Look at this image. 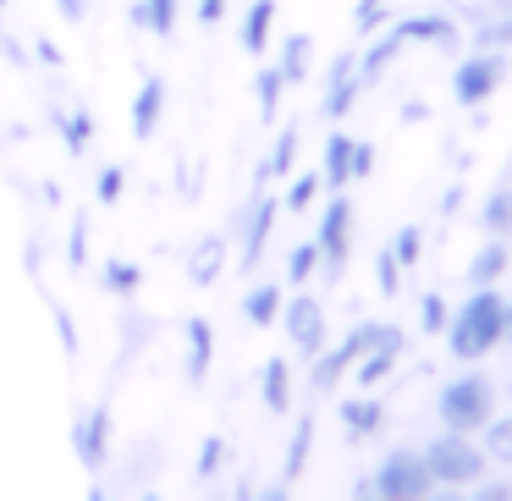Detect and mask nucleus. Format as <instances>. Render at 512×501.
Returning a JSON list of instances; mask_svg holds the SVG:
<instances>
[{
  "mask_svg": "<svg viewBox=\"0 0 512 501\" xmlns=\"http://www.w3.org/2000/svg\"><path fill=\"white\" fill-rule=\"evenodd\" d=\"M441 336H446V347H452V358H463V364L490 358L501 347V292L496 287H474L452 309V320H446Z\"/></svg>",
  "mask_w": 512,
  "mask_h": 501,
  "instance_id": "f257e3e1",
  "label": "nucleus"
},
{
  "mask_svg": "<svg viewBox=\"0 0 512 501\" xmlns=\"http://www.w3.org/2000/svg\"><path fill=\"white\" fill-rule=\"evenodd\" d=\"M490 413H496V380L479 375V369H468V375L446 380V386L435 391V419H441V430L479 435Z\"/></svg>",
  "mask_w": 512,
  "mask_h": 501,
  "instance_id": "f03ea898",
  "label": "nucleus"
},
{
  "mask_svg": "<svg viewBox=\"0 0 512 501\" xmlns=\"http://www.w3.org/2000/svg\"><path fill=\"white\" fill-rule=\"evenodd\" d=\"M419 457H424V468H430V479H435V485H446V490L474 485V479L490 468L485 446H479L474 435H463V430H441Z\"/></svg>",
  "mask_w": 512,
  "mask_h": 501,
  "instance_id": "7ed1b4c3",
  "label": "nucleus"
},
{
  "mask_svg": "<svg viewBox=\"0 0 512 501\" xmlns=\"http://www.w3.org/2000/svg\"><path fill=\"white\" fill-rule=\"evenodd\" d=\"M276 215H281V199L270 193V182H254V193L232 210L237 265L243 270H259V259H265V248H270V232H276Z\"/></svg>",
  "mask_w": 512,
  "mask_h": 501,
  "instance_id": "20e7f679",
  "label": "nucleus"
},
{
  "mask_svg": "<svg viewBox=\"0 0 512 501\" xmlns=\"http://www.w3.org/2000/svg\"><path fill=\"white\" fill-rule=\"evenodd\" d=\"M369 485H375L380 501H419V496L435 490V479H430V468H424V457L413 452V446H391V452L375 463Z\"/></svg>",
  "mask_w": 512,
  "mask_h": 501,
  "instance_id": "39448f33",
  "label": "nucleus"
},
{
  "mask_svg": "<svg viewBox=\"0 0 512 501\" xmlns=\"http://www.w3.org/2000/svg\"><path fill=\"white\" fill-rule=\"evenodd\" d=\"M276 325L287 331V347L298 358H314L325 342H331V314H325V303L314 298V292H303V287H298V298H281Z\"/></svg>",
  "mask_w": 512,
  "mask_h": 501,
  "instance_id": "423d86ee",
  "label": "nucleus"
},
{
  "mask_svg": "<svg viewBox=\"0 0 512 501\" xmlns=\"http://www.w3.org/2000/svg\"><path fill=\"white\" fill-rule=\"evenodd\" d=\"M111 441H116V419H111V397L89 402V408L72 419V452H78L83 474L100 479L105 463H111Z\"/></svg>",
  "mask_w": 512,
  "mask_h": 501,
  "instance_id": "0eeeda50",
  "label": "nucleus"
},
{
  "mask_svg": "<svg viewBox=\"0 0 512 501\" xmlns=\"http://www.w3.org/2000/svg\"><path fill=\"white\" fill-rule=\"evenodd\" d=\"M314 248H320V276L336 281L347 270V254H353V199H347V188L331 193V204L320 215V232H314Z\"/></svg>",
  "mask_w": 512,
  "mask_h": 501,
  "instance_id": "6e6552de",
  "label": "nucleus"
},
{
  "mask_svg": "<svg viewBox=\"0 0 512 501\" xmlns=\"http://www.w3.org/2000/svg\"><path fill=\"white\" fill-rule=\"evenodd\" d=\"M501 83H507V50H474V56L457 61V72H452V94H457L463 111H479Z\"/></svg>",
  "mask_w": 512,
  "mask_h": 501,
  "instance_id": "1a4fd4ad",
  "label": "nucleus"
},
{
  "mask_svg": "<svg viewBox=\"0 0 512 501\" xmlns=\"http://www.w3.org/2000/svg\"><path fill=\"white\" fill-rule=\"evenodd\" d=\"M402 347H408V336H402L397 325H380V336H375V342H369L364 353L353 358V380H358V391L386 386L391 369H397V358H402Z\"/></svg>",
  "mask_w": 512,
  "mask_h": 501,
  "instance_id": "9d476101",
  "label": "nucleus"
},
{
  "mask_svg": "<svg viewBox=\"0 0 512 501\" xmlns=\"http://www.w3.org/2000/svg\"><path fill=\"white\" fill-rule=\"evenodd\" d=\"M160 116H166V78L160 72H144L133 89V111H127V127H133L138 144H149V138L160 133Z\"/></svg>",
  "mask_w": 512,
  "mask_h": 501,
  "instance_id": "9b49d317",
  "label": "nucleus"
},
{
  "mask_svg": "<svg viewBox=\"0 0 512 501\" xmlns=\"http://www.w3.org/2000/svg\"><path fill=\"white\" fill-rule=\"evenodd\" d=\"M397 39L402 45H435V50H457L463 45V28H457V17L446 12H413L397 23Z\"/></svg>",
  "mask_w": 512,
  "mask_h": 501,
  "instance_id": "f8f14e48",
  "label": "nucleus"
},
{
  "mask_svg": "<svg viewBox=\"0 0 512 501\" xmlns=\"http://www.w3.org/2000/svg\"><path fill=\"white\" fill-rule=\"evenodd\" d=\"M226 259H232V243H226L221 232H204V237H193L188 259H182V276H188L193 287H215L221 270H226Z\"/></svg>",
  "mask_w": 512,
  "mask_h": 501,
  "instance_id": "ddd939ff",
  "label": "nucleus"
},
{
  "mask_svg": "<svg viewBox=\"0 0 512 501\" xmlns=\"http://www.w3.org/2000/svg\"><path fill=\"white\" fill-rule=\"evenodd\" d=\"M210 364H215V325L204 320V314H193V320L182 325V369H188L193 386H204V380H210Z\"/></svg>",
  "mask_w": 512,
  "mask_h": 501,
  "instance_id": "4468645a",
  "label": "nucleus"
},
{
  "mask_svg": "<svg viewBox=\"0 0 512 501\" xmlns=\"http://www.w3.org/2000/svg\"><path fill=\"white\" fill-rule=\"evenodd\" d=\"M50 122H56L61 149H67L72 160H83L94 149V116H89V105H61V111H50Z\"/></svg>",
  "mask_w": 512,
  "mask_h": 501,
  "instance_id": "2eb2a0df",
  "label": "nucleus"
},
{
  "mask_svg": "<svg viewBox=\"0 0 512 501\" xmlns=\"http://www.w3.org/2000/svg\"><path fill=\"white\" fill-rule=\"evenodd\" d=\"M336 419H342L347 441H369V435H380V424H386V408H380L369 391H358V397H347L342 408H336Z\"/></svg>",
  "mask_w": 512,
  "mask_h": 501,
  "instance_id": "dca6fc26",
  "label": "nucleus"
},
{
  "mask_svg": "<svg viewBox=\"0 0 512 501\" xmlns=\"http://www.w3.org/2000/svg\"><path fill=\"white\" fill-rule=\"evenodd\" d=\"M270 34H276V0H248L243 23H237V45H243L248 56H265Z\"/></svg>",
  "mask_w": 512,
  "mask_h": 501,
  "instance_id": "f3484780",
  "label": "nucleus"
},
{
  "mask_svg": "<svg viewBox=\"0 0 512 501\" xmlns=\"http://www.w3.org/2000/svg\"><path fill=\"white\" fill-rule=\"evenodd\" d=\"M259 402L265 413H292V364L281 353L259 364Z\"/></svg>",
  "mask_w": 512,
  "mask_h": 501,
  "instance_id": "a211bd4d",
  "label": "nucleus"
},
{
  "mask_svg": "<svg viewBox=\"0 0 512 501\" xmlns=\"http://www.w3.org/2000/svg\"><path fill=\"white\" fill-rule=\"evenodd\" d=\"M177 17H182V0H133V12H127V23H133L138 34L171 39V34H177Z\"/></svg>",
  "mask_w": 512,
  "mask_h": 501,
  "instance_id": "6ab92c4d",
  "label": "nucleus"
},
{
  "mask_svg": "<svg viewBox=\"0 0 512 501\" xmlns=\"http://www.w3.org/2000/svg\"><path fill=\"white\" fill-rule=\"evenodd\" d=\"M298 122H287L276 133V144H270V155L259 160V171H254V182H287L292 177V166H298Z\"/></svg>",
  "mask_w": 512,
  "mask_h": 501,
  "instance_id": "aec40b11",
  "label": "nucleus"
},
{
  "mask_svg": "<svg viewBox=\"0 0 512 501\" xmlns=\"http://www.w3.org/2000/svg\"><path fill=\"white\" fill-rule=\"evenodd\" d=\"M320 182L331 193H342L347 182H353V138L342 133V127H336L331 138H325V155H320Z\"/></svg>",
  "mask_w": 512,
  "mask_h": 501,
  "instance_id": "412c9836",
  "label": "nucleus"
},
{
  "mask_svg": "<svg viewBox=\"0 0 512 501\" xmlns=\"http://www.w3.org/2000/svg\"><path fill=\"white\" fill-rule=\"evenodd\" d=\"M369 39H375V45H369L364 56H358V83H364V89H369V83H380V78H386V67L402 56L397 28H380V34H369Z\"/></svg>",
  "mask_w": 512,
  "mask_h": 501,
  "instance_id": "4be33fe9",
  "label": "nucleus"
},
{
  "mask_svg": "<svg viewBox=\"0 0 512 501\" xmlns=\"http://www.w3.org/2000/svg\"><path fill=\"white\" fill-rule=\"evenodd\" d=\"M314 430H320V424H314V413H303V419L292 424L287 457H281V479H287V485H298L303 468H309V457H314Z\"/></svg>",
  "mask_w": 512,
  "mask_h": 501,
  "instance_id": "5701e85b",
  "label": "nucleus"
},
{
  "mask_svg": "<svg viewBox=\"0 0 512 501\" xmlns=\"http://www.w3.org/2000/svg\"><path fill=\"white\" fill-rule=\"evenodd\" d=\"M243 320L254 325V331H265V325H276V314H281V281H254V287L243 292Z\"/></svg>",
  "mask_w": 512,
  "mask_h": 501,
  "instance_id": "b1692460",
  "label": "nucleus"
},
{
  "mask_svg": "<svg viewBox=\"0 0 512 501\" xmlns=\"http://www.w3.org/2000/svg\"><path fill=\"white\" fill-rule=\"evenodd\" d=\"M309 67H314V39L309 34H287V39H281V61H276L281 83L298 89V83L309 78Z\"/></svg>",
  "mask_w": 512,
  "mask_h": 501,
  "instance_id": "393cba45",
  "label": "nucleus"
},
{
  "mask_svg": "<svg viewBox=\"0 0 512 501\" xmlns=\"http://www.w3.org/2000/svg\"><path fill=\"white\" fill-rule=\"evenodd\" d=\"M501 270H507V243H501V237H485V243L474 248V259H468V287H496Z\"/></svg>",
  "mask_w": 512,
  "mask_h": 501,
  "instance_id": "a878e982",
  "label": "nucleus"
},
{
  "mask_svg": "<svg viewBox=\"0 0 512 501\" xmlns=\"http://www.w3.org/2000/svg\"><path fill=\"white\" fill-rule=\"evenodd\" d=\"M100 287L111 292V298H133V292L144 287V265H138V259L111 254V259L100 265Z\"/></svg>",
  "mask_w": 512,
  "mask_h": 501,
  "instance_id": "bb28decb",
  "label": "nucleus"
},
{
  "mask_svg": "<svg viewBox=\"0 0 512 501\" xmlns=\"http://www.w3.org/2000/svg\"><path fill=\"white\" fill-rule=\"evenodd\" d=\"M226 463H232V441H226V435H204L199 457H193V485H210Z\"/></svg>",
  "mask_w": 512,
  "mask_h": 501,
  "instance_id": "cd10ccee",
  "label": "nucleus"
},
{
  "mask_svg": "<svg viewBox=\"0 0 512 501\" xmlns=\"http://www.w3.org/2000/svg\"><path fill=\"white\" fill-rule=\"evenodd\" d=\"M479 435H485L479 446H485V457H490V463L512 468V413H490V419H485V430H479Z\"/></svg>",
  "mask_w": 512,
  "mask_h": 501,
  "instance_id": "c85d7f7f",
  "label": "nucleus"
},
{
  "mask_svg": "<svg viewBox=\"0 0 512 501\" xmlns=\"http://www.w3.org/2000/svg\"><path fill=\"white\" fill-rule=\"evenodd\" d=\"M358 94H364V83H358V72H347V78L325 83V105H320V116H325V122H342V116L358 105Z\"/></svg>",
  "mask_w": 512,
  "mask_h": 501,
  "instance_id": "c756f323",
  "label": "nucleus"
},
{
  "mask_svg": "<svg viewBox=\"0 0 512 501\" xmlns=\"http://www.w3.org/2000/svg\"><path fill=\"white\" fill-rule=\"evenodd\" d=\"M320 188H325L320 171H292L287 188H281V210H287V215H303L314 199H320Z\"/></svg>",
  "mask_w": 512,
  "mask_h": 501,
  "instance_id": "7c9ffc66",
  "label": "nucleus"
},
{
  "mask_svg": "<svg viewBox=\"0 0 512 501\" xmlns=\"http://www.w3.org/2000/svg\"><path fill=\"white\" fill-rule=\"evenodd\" d=\"M149 336H155V320H144L138 309H127V314H122V353H116V364H122V369L133 364V358L144 353Z\"/></svg>",
  "mask_w": 512,
  "mask_h": 501,
  "instance_id": "2f4dec72",
  "label": "nucleus"
},
{
  "mask_svg": "<svg viewBox=\"0 0 512 501\" xmlns=\"http://www.w3.org/2000/svg\"><path fill=\"white\" fill-rule=\"evenodd\" d=\"M281 94H287V83H281V72H276V67H259V78H254V105H259V122H276V111H281Z\"/></svg>",
  "mask_w": 512,
  "mask_h": 501,
  "instance_id": "473e14b6",
  "label": "nucleus"
},
{
  "mask_svg": "<svg viewBox=\"0 0 512 501\" xmlns=\"http://www.w3.org/2000/svg\"><path fill=\"white\" fill-rule=\"evenodd\" d=\"M314 276H320V248H314V237L309 243H292L287 248V287H309Z\"/></svg>",
  "mask_w": 512,
  "mask_h": 501,
  "instance_id": "72a5a7b5",
  "label": "nucleus"
},
{
  "mask_svg": "<svg viewBox=\"0 0 512 501\" xmlns=\"http://www.w3.org/2000/svg\"><path fill=\"white\" fill-rule=\"evenodd\" d=\"M479 221H485L490 237H507L512 232V188H496L485 199V210H479Z\"/></svg>",
  "mask_w": 512,
  "mask_h": 501,
  "instance_id": "f704fd0d",
  "label": "nucleus"
},
{
  "mask_svg": "<svg viewBox=\"0 0 512 501\" xmlns=\"http://www.w3.org/2000/svg\"><path fill=\"white\" fill-rule=\"evenodd\" d=\"M386 248L397 254L402 270H413V265H419V254H424V226H397V237H391Z\"/></svg>",
  "mask_w": 512,
  "mask_h": 501,
  "instance_id": "c9c22d12",
  "label": "nucleus"
},
{
  "mask_svg": "<svg viewBox=\"0 0 512 501\" xmlns=\"http://www.w3.org/2000/svg\"><path fill=\"white\" fill-rule=\"evenodd\" d=\"M446 320H452V303H446L441 292H424V298H419V331L441 336V331H446Z\"/></svg>",
  "mask_w": 512,
  "mask_h": 501,
  "instance_id": "e433bc0d",
  "label": "nucleus"
},
{
  "mask_svg": "<svg viewBox=\"0 0 512 501\" xmlns=\"http://www.w3.org/2000/svg\"><path fill=\"white\" fill-rule=\"evenodd\" d=\"M386 17H391V0H358L353 6V28L358 34H380V28H386Z\"/></svg>",
  "mask_w": 512,
  "mask_h": 501,
  "instance_id": "4c0bfd02",
  "label": "nucleus"
},
{
  "mask_svg": "<svg viewBox=\"0 0 512 501\" xmlns=\"http://www.w3.org/2000/svg\"><path fill=\"white\" fill-rule=\"evenodd\" d=\"M402 276H408V270L397 265V254H391V248H380V254H375V287H380V298H397Z\"/></svg>",
  "mask_w": 512,
  "mask_h": 501,
  "instance_id": "58836bf2",
  "label": "nucleus"
},
{
  "mask_svg": "<svg viewBox=\"0 0 512 501\" xmlns=\"http://www.w3.org/2000/svg\"><path fill=\"white\" fill-rule=\"evenodd\" d=\"M122 188H127V171L122 166H100V171H94V199H100L105 210L122 199Z\"/></svg>",
  "mask_w": 512,
  "mask_h": 501,
  "instance_id": "ea45409f",
  "label": "nucleus"
},
{
  "mask_svg": "<svg viewBox=\"0 0 512 501\" xmlns=\"http://www.w3.org/2000/svg\"><path fill=\"white\" fill-rule=\"evenodd\" d=\"M67 265L72 270H83L89 265V215H72V232H67Z\"/></svg>",
  "mask_w": 512,
  "mask_h": 501,
  "instance_id": "a19ab883",
  "label": "nucleus"
},
{
  "mask_svg": "<svg viewBox=\"0 0 512 501\" xmlns=\"http://www.w3.org/2000/svg\"><path fill=\"white\" fill-rule=\"evenodd\" d=\"M50 320H56V336H61V347H67V358H78V325H72V314L61 309V303H50Z\"/></svg>",
  "mask_w": 512,
  "mask_h": 501,
  "instance_id": "79ce46f5",
  "label": "nucleus"
},
{
  "mask_svg": "<svg viewBox=\"0 0 512 501\" xmlns=\"http://www.w3.org/2000/svg\"><path fill=\"white\" fill-rule=\"evenodd\" d=\"M369 171H375V144H364V138H353V182H364Z\"/></svg>",
  "mask_w": 512,
  "mask_h": 501,
  "instance_id": "37998d69",
  "label": "nucleus"
},
{
  "mask_svg": "<svg viewBox=\"0 0 512 501\" xmlns=\"http://www.w3.org/2000/svg\"><path fill=\"white\" fill-rule=\"evenodd\" d=\"M474 496H479V501H507L512 485H507V479H485V474H479V479H474Z\"/></svg>",
  "mask_w": 512,
  "mask_h": 501,
  "instance_id": "c03bdc74",
  "label": "nucleus"
},
{
  "mask_svg": "<svg viewBox=\"0 0 512 501\" xmlns=\"http://www.w3.org/2000/svg\"><path fill=\"white\" fill-rule=\"evenodd\" d=\"M193 17H199L204 28H215L226 17V0H193Z\"/></svg>",
  "mask_w": 512,
  "mask_h": 501,
  "instance_id": "a18cd8bd",
  "label": "nucleus"
},
{
  "mask_svg": "<svg viewBox=\"0 0 512 501\" xmlns=\"http://www.w3.org/2000/svg\"><path fill=\"white\" fill-rule=\"evenodd\" d=\"M61 23H89V0H56Z\"/></svg>",
  "mask_w": 512,
  "mask_h": 501,
  "instance_id": "49530a36",
  "label": "nucleus"
},
{
  "mask_svg": "<svg viewBox=\"0 0 512 501\" xmlns=\"http://www.w3.org/2000/svg\"><path fill=\"white\" fill-rule=\"evenodd\" d=\"M34 56H39V67H61V61H67V56L56 50V39H45V34L34 39Z\"/></svg>",
  "mask_w": 512,
  "mask_h": 501,
  "instance_id": "de8ad7c7",
  "label": "nucleus"
},
{
  "mask_svg": "<svg viewBox=\"0 0 512 501\" xmlns=\"http://www.w3.org/2000/svg\"><path fill=\"white\" fill-rule=\"evenodd\" d=\"M424 116H430V105H424V100H408V105H402V127H419Z\"/></svg>",
  "mask_w": 512,
  "mask_h": 501,
  "instance_id": "09e8293b",
  "label": "nucleus"
},
{
  "mask_svg": "<svg viewBox=\"0 0 512 501\" xmlns=\"http://www.w3.org/2000/svg\"><path fill=\"white\" fill-rule=\"evenodd\" d=\"M23 259H28V270H34V276H39V259H45V243H39V237H28Z\"/></svg>",
  "mask_w": 512,
  "mask_h": 501,
  "instance_id": "8fccbe9b",
  "label": "nucleus"
},
{
  "mask_svg": "<svg viewBox=\"0 0 512 501\" xmlns=\"http://www.w3.org/2000/svg\"><path fill=\"white\" fill-rule=\"evenodd\" d=\"M501 347H512V303H501Z\"/></svg>",
  "mask_w": 512,
  "mask_h": 501,
  "instance_id": "3c124183",
  "label": "nucleus"
},
{
  "mask_svg": "<svg viewBox=\"0 0 512 501\" xmlns=\"http://www.w3.org/2000/svg\"><path fill=\"white\" fill-rule=\"evenodd\" d=\"M457 204H463V188H446V199H441V215H457Z\"/></svg>",
  "mask_w": 512,
  "mask_h": 501,
  "instance_id": "603ef678",
  "label": "nucleus"
},
{
  "mask_svg": "<svg viewBox=\"0 0 512 501\" xmlns=\"http://www.w3.org/2000/svg\"><path fill=\"white\" fill-rule=\"evenodd\" d=\"M490 12H512V0H490Z\"/></svg>",
  "mask_w": 512,
  "mask_h": 501,
  "instance_id": "864d4df0",
  "label": "nucleus"
},
{
  "mask_svg": "<svg viewBox=\"0 0 512 501\" xmlns=\"http://www.w3.org/2000/svg\"><path fill=\"white\" fill-rule=\"evenodd\" d=\"M6 6H12V0H0V12H6Z\"/></svg>",
  "mask_w": 512,
  "mask_h": 501,
  "instance_id": "5fc2aeb1",
  "label": "nucleus"
},
{
  "mask_svg": "<svg viewBox=\"0 0 512 501\" xmlns=\"http://www.w3.org/2000/svg\"><path fill=\"white\" fill-rule=\"evenodd\" d=\"M507 391H512V386H507Z\"/></svg>",
  "mask_w": 512,
  "mask_h": 501,
  "instance_id": "6e6d98bb",
  "label": "nucleus"
}]
</instances>
